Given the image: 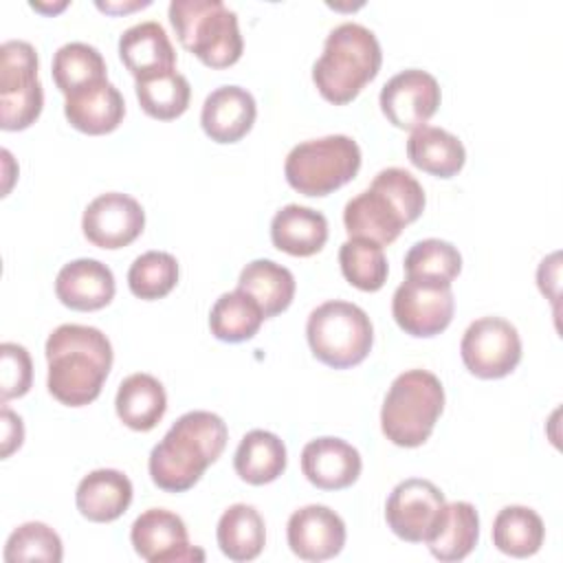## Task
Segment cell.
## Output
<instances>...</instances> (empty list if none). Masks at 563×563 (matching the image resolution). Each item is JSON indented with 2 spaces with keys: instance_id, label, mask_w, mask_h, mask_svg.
Wrapping results in <instances>:
<instances>
[{
  "instance_id": "39",
  "label": "cell",
  "mask_w": 563,
  "mask_h": 563,
  "mask_svg": "<svg viewBox=\"0 0 563 563\" xmlns=\"http://www.w3.org/2000/svg\"><path fill=\"white\" fill-rule=\"evenodd\" d=\"M0 422H2V457H9L15 449H20L24 440V424H22V418L7 407V402L2 405Z\"/></svg>"
},
{
  "instance_id": "5",
  "label": "cell",
  "mask_w": 563,
  "mask_h": 563,
  "mask_svg": "<svg viewBox=\"0 0 563 563\" xmlns=\"http://www.w3.org/2000/svg\"><path fill=\"white\" fill-rule=\"evenodd\" d=\"M444 409V387L433 372L407 369L398 374L380 407V429L396 446L413 449L429 440Z\"/></svg>"
},
{
  "instance_id": "4",
  "label": "cell",
  "mask_w": 563,
  "mask_h": 563,
  "mask_svg": "<svg viewBox=\"0 0 563 563\" xmlns=\"http://www.w3.org/2000/svg\"><path fill=\"white\" fill-rule=\"evenodd\" d=\"M383 64L380 44L367 26L343 22L334 26L312 66V81L319 95L334 103H350L369 84Z\"/></svg>"
},
{
  "instance_id": "2",
  "label": "cell",
  "mask_w": 563,
  "mask_h": 563,
  "mask_svg": "<svg viewBox=\"0 0 563 563\" xmlns=\"http://www.w3.org/2000/svg\"><path fill=\"white\" fill-rule=\"evenodd\" d=\"M229 440L227 422L211 411L183 413L150 453V477L167 493L189 490L213 464Z\"/></svg>"
},
{
  "instance_id": "19",
  "label": "cell",
  "mask_w": 563,
  "mask_h": 563,
  "mask_svg": "<svg viewBox=\"0 0 563 563\" xmlns=\"http://www.w3.org/2000/svg\"><path fill=\"white\" fill-rule=\"evenodd\" d=\"M257 103L246 88L220 86L202 103L200 123L205 134L216 143H235L253 128Z\"/></svg>"
},
{
  "instance_id": "24",
  "label": "cell",
  "mask_w": 563,
  "mask_h": 563,
  "mask_svg": "<svg viewBox=\"0 0 563 563\" xmlns=\"http://www.w3.org/2000/svg\"><path fill=\"white\" fill-rule=\"evenodd\" d=\"M119 420L134 431L154 429L167 409V394L163 383L145 372L130 374L121 380L114 398Z\"/></svg>"
},
{
  "instance_id": "12",
  "label": "cell",
  "mask_w": 563,
  "mask_h": 563,
  "mask_svg": "<svg viewBox=\"0 0 563 563\" xmlns=\"http://www.w3.org/2000/svg\"><path fill=\"white\" fill-rule=\"evenodd\" d=\"M444 493L429 479L409 477L394 486L385 504L387 526L396 537L409 543H422L431 537L444 512Z\"/></svg>"
},
{
  "instance_id": "34",
  "label": "cell",
  "mask_w": 563,
  "mask_h": 563,
  "mask_svg": "<svg viewBox=\"0 0 563 563\" xmlns=\"http://www.w3.org/2000/svg\"><path fill=\"white\" fill-rule=\"evenodd\" d=\"M339 264L343 277L358 290L376 292L387 282V257L383 246L365 240V238H350L339 249Z\"/></svg>"
},
{
  "instance_id": "13",
  "label": "cell",
  "mask_w": 563,
  "mask_h": 563,
  "mask_svg": "<svg viewBox=\"0 0 563 563\" xmlns=\"http://www.w3.org/2000/svg\"><path fill=\"white\" fill-rule=\"evenodd\" d=\"M442 92L438 79L420 68H407L387 79L378 103L387 121L400 130L427 125L440 106Z\"/></svg>"
},
{
  "instance_id": "31",
  "label": "cell",
  "mask_w": 563,
  "mask_h": 563,
  "mask_svg": "<svg viewBox=\"0 0 563 563\" xmlns=\"http://www.w3.org/2000/svg\"><path fill=\"white\" fill-rule=\"evenodd\" d=\"M543 537V519L528 506H506L493 521V545L515 559L537 554Z\"/></svg>"
},
{
  "instance_id": "6",
  "label": "cell",
  "mask_w": 563,
  "mask_h": 563,
  "mask_svg": "<svg viewBox=\"0 0 563 563\" xmlns=\"http://www.w3.org/2000/svg\"><path fill=\"white\" fill-rule=\"evenodd\" d=\"M169 22L183 48L209 68H227L242 57L238 15L222 0H172Z\"/></svg>"
},
{
  "instance_id": "9",
  "label": "cell",
  "mask_w": 563,
  "mask_h": 563,
  "mask_svg": "<svg viewBox=\"0 0 563 563\" xmlns=\"http://www.w3.org/2000/svg\"><path fill=\"white\" fill-rule=\"evenodd\" d=\"M44 106L37 51L24 40L0 46V128L15 132L35 123Z\"/></svg>"
},
{
  "instance_id": "29",
  "label": "cell",
  "mask_w": 563,
  "mask_h": 563,
  "mask_svg": "<svg viewBox=\"0 0 563 563\" xmlns=\"http://www.w3.org/2000/svg\"><path fill=\"white\" fill-rule=\"evenodd\" d=\"M238 288L249 292L268 319L290 306L297 284L286 266L273 260H253L242 268L238 277Z\"/></svg>"
},
{
  "instance_id": "17",
  "label": "cell",
  "mask_w": 563,
  "mask_h": 563,
  "mask_svg": "<svg viewBox=\"0 0 563 563\" xmlns=\"http://www.w3.org/2000/svg\"><path fill=\"white\" fill-rule=\"evenodd\" d=\"M361 453L345 440L323 435L310 440L301 451V471L306 479L321 490H341L361 475Z\"/></svg>"
},
{
  "instance_id": "1",
  "label": "cell",
  "mask_w": 563,
  "mask_h": 563,
  "mask_svg": "<svg viewBox=\"0 0 563 563\" xmlns=\"http://www.w3.org/2000/svg\"><path fill=\"white\" fill-rule=\"evenodd\" d=\"M44 354L46 387L62 405L84 407L101 394L112 367V345L99 328L64 323L48 334Z\"/></svg>"
},
{
  "instance_id": "40",
  "label": "cell",
  "mask_w": 563,
  "mask_h": 563,
  "mask_svg": "<svg viewBox=\"0 0 563 563\" xmlns=\"http://www.w3.org/2000/svg\"><path fill=\"white\" fill-rule=\"evenodd\" d=\"M150 2L145 0V2H132V4H110V2H97V7L99 9H103V11H108V13H119V11H132V9H136V7H147Z\"/></svg>"
},
{
  "instance_id": "8",
  "label": "cell",
  "mask_w": 563,
  "mask_h": 563,
  "mask_svg": "<svg viewBox=\"0 0 563 563\" xmlns=\"http://www.w3.org/2000/svg\"><path fill=\"white\" fill-rule=\"evenodd\" d=\"M361 169V147L352 136L328 134L295 145L284 163L288 185L303 196H328Z\"/></svg>"
},
{
  "instance_id": "37",
  "label": "cell",
  "mask_w": 563,
  "mask_h": 563,
  "mask_svg": "<svg viewBox=\"0 0 563 563\" xmlns=\"http://www.w3.org/2000/svg\"><path fill=\"white\" fill-rule=\"evenodd\" d=\"M64 556L62 539L59 534L42 523V521H26L18 526L4 545V561L15 563V561H48V563H59Z\"/></svg>"
},
{
  "instance_id": "30",
  "label": "cell",
  "mask_w": 563,
  "mask_h": 563,
  "mask_svg": "<svg viewBox=\"0 0 563 563\" xmlns=\"http://www.w3.org/2000/svg\"><path fill=\"white\" fill-rule=\"evenodd\" d=\"M264 319L260 303L249 292L235 288L216 299L209 312V328L216 339L240 343L253 339Z\"/></svg>"
},
{
  "instance_id": "26",
  "label": "cell",
  "mask_w": 563,
  "mask_h": 563,
  "mask_svg": "<svg viewBox=\"0 0 563 563\" xmlns=\"http://www.w3.org/2000/svg\"><path fill=\"white\" fill-rule=\"evenodd\" d=\"M477 539L479 517L475 506L468 501H451L444 506L438 526L424 543L440 561H462L475 550Z\"/></svg>"
},
{
  "instance_id": "25",
  "label": "cell",
  "mask_w": 563,
  "mask_h": 563,
  "mask_svg": "<svg viewBox=\"0 0 563 563\" xmlns=\"http://www.w3.org/2000/svg\"><path fill=\"white\" fill-rule=\"evenodd\" d=\"M407 156L411 165L438 178L455 176L466 163L462 141L435 125H420L411 130L407 139Z\"/></svg>"
},
{
  "instance_id": "20",
  "label": "cell",
  "mask_w": 563,
  "mask_h": 563,
  "mask_svg": "<svg viewBox=\"0 0 563 563\" xmlns=\"http://www.w3.org/2000/svg\"><path fill=\"white\" fill-rule=\"evenodd\" d=\"M64 114L75 130L99 136L119 128L125 114V101L114 84L101 79L66 95Z\"/></svg>"
},
{
  "instance_id": "33",
  "label": "cell",
  "mask_w": 563,
  "mask_h": 563,
  "mask_svg": "<svg viewBox=\"0 0 563 563\" xmlns=\"http://www.w3.org/2000/svg\"><path fill=\"white\" fill-rule=\"evenodd\" d=\"M136 99L143 112L158 121H172L189 108L191 86L185 75L172 70L147 79H136Z\"/></svg>"
},
{
  "instance_id": "15",
  "label": "cell",
  "mask_w": 563,
  "mask_h": 563,
  "mask_svg": "<svg viewBox=\"0 0 563 563\" xmlns=\"http://www.w3.org/2000/svg\"><path fill=\"white\" fill-rule=\"evenodd\" d=\"M134 552L150 563L205 561V552L189 545L185 521L165 508H147L130 530Z\"/></svg>"
},
{
  "instance_id": "38",
  "label": "cell",
  "mask_w": 563,
  "mask_h": 563,
  "mask_svg": "<svg viewBox=\"0 0 563 563\" xmlns=\"http://www.w3.org/2000/svg\"><path fill=\"white\" fill-rule=\"evenodd\" d=\"M33 363L24 345L4 341L0 345V400L20 398L31 389Z\"/></svg>"
},
{
  "instance_id": "18",
  "label": "cell",
  "mask_w": 563,
  "mask_h": 563,
  "mask_svg": "<svg viewBox=\"0 0 563 563\" xmlns=\"http://www.w3.org/2000/svg\"><path fill=\"white\" fill-rule=\"evenodd\" d=\"M112 271L92 257H79L64 264L55 277L57 299L73 310L90 312L108 306L114 297Z\"/></svg>"
},
{
  "instance_id": "14",
  "label": "cell",
  "mask_w": 563,
  "mask_h": 563,
  "mask_svg": "<svg viewBox=\"0 0 563 563\" xmlns=\"http://www.w3.org/2000/svg\"><path fill=\"white\" fill-rule=\"evenodd\" d=\"M145 227L141 202L121 191H106L88 202L81 229L90 244L99 249H123L132 244Z\"/></svg>"
},
{
  "instance_id": "10",
  "label": "cell",
  "mask_w": 563,
  "mask_h": 563,
  "mask_svg": "<svg viewBox=\"0 0 563 563\" xmlns=\"http://www.w3.org/2000/svg\"><path fill=\"white\" fill-rule=\"evenodd\" d=\"M455 310L451 284L424 277H407L391 297V314L400 330L427 339L449 328Z\"/></svg>"
},
{
  "instance_id": "11",
  "label": "cell",
  "mask_w": 563,
  "mask_h": 563,
  "mask_svg": "<svg viewBox=\"0 0 563 563\" xmlns=\"http://www.w3.org/2000/svg\"><path fill=\"white\" fill-rule=\"evenodd\" d=\"M460 356L477 378H504L521 361L519 332L501 317L475 319L462 334Z\"/></svg>"
},
{
  "instance_id": "27",
  "label": "cell",
  "mask_w": 563,
  "mask_h": 563,
  "mask_svg": "<svg viewBox=\"0 0 563 563\" xmlns=\"http://www.w3.org/2000/svg\"><path fill=\"white\" fill-rule=\"evenodd\" d=\"M233 468L240 479L253 486L275 482L286 471V446L282 438L264 429L249 431L235 449Z\"/></svg>"
},
{
  "instance_id": "32",
  "label": "cell",
  "mask_w": 563,
  "mask_h": 563,
  "mask_svg": "<svg viewBox=\"0 0 563 563\" xmlns=\"http://www.w3.org/2000/svg\"><path fill=\"white\" fill-rule=\"evenodd\" d=\"M51 73H53L55 86L64 95H70L88 84L108 79L103 55L86 42H68L59 46L57 53L53 55Z\"/></svg>"
},
{
  "instance_id": "23",
  "label": "cell",
  "mask_w": 563,
  "mask_h": 563,
  "mask_svg": "<svg viewBox=\"0 0 563 563\" xmlns=\"http://www.w3.org/2000/svg\"><path fill=\"white\" fill-rule=\"evenodd\" d=\"M273 244L295 257H310L328 242V220L303 205H286L271 220Z\"/></svg>"
},
{
  "instance_id": "7",
  "label": "cell",
  "mask_w": 563,
  "mask_h": 563,
  "mask_svg": "<svg viewBox=\"0 0 563 563\" xmlns=\"http://www.w3.org/2000/svg\"><path fill=\"white\" fill-rule=\"evenodd\" d=\"M306 336L321 363L345 369L365 361L374 343V328L367 312L356 303L330 299L308 314Z\"/></svg>"
},
{
  "instance_id": "16",
  "label": "cell",
  "mask_w": 563,
  "mask_h": 563,
  "mask_svg": "<svg viewBox=\"0 0 563 563\" xmlns=\"http://www.w3.org/2000/svg\"><path fill=\"white\" fill-rule=\"evenodd\" d=\"M286 539L299 559L328 561L345 545V523L332 508L310 504L290 515Z\"/></svg>"
},
{
  "instance_id": "21",
  "label": "cell",
  "mask_w": 563,
  "mask_h": 563,
  "mask_svg": "<svg viewBox=\"0 0 563 563\" xmlns=\"http://www.w3.org/2000/svg\"><path fill=\"white\" fill-rule=\"evenodd\" d=\"M119 57L134 79L172 73L176 66V51L167 37V31L154 20L132 24L121 33Z\"/></svg>"
},
{
  "instance_id": "3",
  "label": "cell",
  "mask_w": 563,
  "mask_h": 563,
  "mask_svg": "<svg viewBox=\"0 0 563 563\" xmlns=\"http://www.w3.org/2000/svg\"><path fill=\"white\" fill-rule=\"evenodd\" d=\"M424 202V189L416 176L402 167H387L374 176L365 191L347 200L343 224L350 238H365L385 246L420 218Z\"/></svg>"
},
{
  "instance_id": "35",
  "label": "cell",
  "mask_w": 563,
  "mask_h": 563,
  "mask_svg": "<svg viewBox=\"0 0 563 563\" xmlns=\"http://www.w3.org/2000/svg\"><path fill=\"white\" fill-rule=\"evenodd\" d=\"M178 284V262L172 253L147 251L128 271V286L134 297L152 301L169 295Z\"/></svg>"
},
{
  "instance_id": "36",
  "label": "cell",
  "mask_w": 563,
  "mask_h": 563,
  "mask_svg": "<svg viewBox=\"0 0 563 563\" xmlns=\"http://www.w3.org/2000/svg\"><path fill=\"white\" fill-rule=\"evenodd\" d=\"M462 271L460 251L444 240L427 238L416 242L405 255L407 277H424L451 284Z\"/></svg>"
},
{
  "instance_id": "28",
  "label": "cell",
  "mask_w": 563,
  "mask_h": 563,
  "mask_svg": "<svg viewBox=\"0 0 563 563\" xmlns=\"http://www.w3.org/2000/svg\"><path fill=\"white\" fill-rule=\"evenodd\" d=\"M216 539L222 554L231 561H253L266 545V526L253 506L233 504L222 512Z\"/></svg>"
},
{
  "instance_id": "22",
  "label": "cell",
  "mask_w": 563,
  "mask_h": 563,
  "mask_svg": "<svg viewBox=\"0 0 563 563\" xmlns=\"http://www.w3.org/2000/svg\"><path fill=\"white\" fill-rule=\"evenodd\" d=\"M132 482L117 468H97L81 477L75 493L77 510L95 523L119 519L132 504Z\"/></svg>"
}]
</instances>
